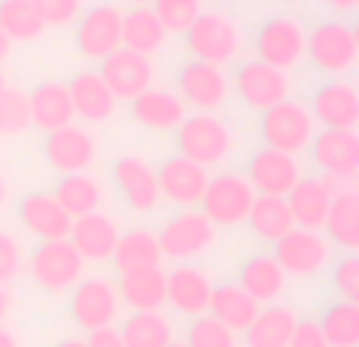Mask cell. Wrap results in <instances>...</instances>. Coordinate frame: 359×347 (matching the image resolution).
I'll list each match as a JSON object with an SVG mask.
<instances>
[{
  "mask_svg": "<svg viewBox=\"0 0 359 347\" xmlns=\"http://www.w3.org/2000/svg\"><path fill=\"white\" fill-rule=\"evenodd\" d=\"M174 133H177V155L189 158L205 171L227 164L230 155L236 152V145H240L233 126L221 114H186L183 124Z\"/></svg>",
  "mask_w": 359,
  "mask_h": 347,
  "instance_id": "cell-1",
  "label": "cell"
},
{
  "mask_svg": "<svg viewBox=\"0 0 359 347\" xmlns=\"http://www.w3.org/2000/svg\"><path fill=\"white\" fill-rule=\"evenodd\" d=\"M306 60L328 79H347L359 60V35L347 19H322L306 29Z\"/></svg>",
  "mask_w": 359,
  "mask_h": 347,
  "instance_id": "cell-2",
  "label": "cell"
},
{
  "mask_svg": "<svg viewBox=\"0 0 359 347\" xmlns=\"http://www.w3.org/2000/svg\"><path fill=\"white\" fill-rule=\"evenodd\" d=\"M183 41L192 60L215 67H230L243 54V29L224 10H202V16L183 32Z\"/></svg>",
  "mask_w": 359,
  "mask_h": 347,
  "instance_id": "cell-3",
  "label": "cell"
},
{
  "mask_svg": "<svg viewBox=\"0 0 359 347\" xmlns=\"http://www.w3.org/2000/svg\"><path fill=\"white\" fill-rule=\"evenodd\" d=\"M155 234L161 256L177 266L198 262L217 247V228L202 215V209H177L174 215L164 218Z\"/></svg>",
  "mask_w": 359,
  "mask_h": 347,
  "instance_id": "cell-4",
  "label": "cell"
},
{
  "mask_svg": "<svg viewBox=\"0 0 359 347\" xmlns=\"http://www.w3.org/2000/svg\"><path fill=\"white\" fill-rule=\"evenodd\" d=\"M318 126L309 114V105L297 98H287L280 105L268 107L265 114H259V136L268 149L287 152V155H303L309 152L312 139H316Z\"/></svg>",
  "mask_w": 359,
  "mask_h": 347,
  "instance_id": "cell-5",
  "label": "cell"
},
{
  "mask_svg": "<svg viewBox=\"0 0 359 347\" xmlns=\"http://www.w3.org/2000/svg\"><path fill=\"white\" fill-rule=\"evenodd\" d=\"M312 164H316L318 177L331 186V192H344L356 186L359 174V136L356 130H318L309 145Z\"/></svg>",
  "mask_w": 359,
  "mask_h": 347,
  "instance_id": "cell-6",
  "label": "cell"
},
{
  "mask_svg": "<svg viewBox=\"0 0 359 347\" xmlns=\"http://www.w3.org/2000/svg\"><path fill=\"white\" fill-rule=\"evenodd\" d=\"M252 202H255V190L249 186V180L240 171H221L215 177H208L198 209L217 230H233L246 224Z\"/></svg>",
  "mask_w": 359,
  "mask_h": 347,
  "instance_id": "cell-7",
  "label": "cell"
},
{
  "mask_svg": "<svg viewBox=\"0 0 359 347\" xmlns=\"http://www.w3.org/2000/svg\"><path fill=\"white\" fill-rule=\"evenodd\" d=\"M255 60L268 63L274 70H290L303 67L306 60V25L297 16H268L265 22L255 29L252 38Z\"/></svg>",
  "mask_w": 359,
  "mask_h": 347,
  "instance_id": "cell-8",
  "label": "cell"
},
{
  "mask_svg": "<svg viewBox=\"0 0 359 347\" xmlns=\"http://www.w3.org/2000/svg\"><path fill=\"white\" fill-rule=\"evenodd\" d=\"M274 259L284 268L287 278L293 281H312L322 272H328L334 262V247L328 243V237L322 230H303L293 228L290 234H284L274 243Z\"/></svg>",
  "mask_w": 359,
  "mask_h": 347,
  "instance_id": "cell-9",
  "label": "cell"
},
{
  "mask_svg": "<svg viewBox=\"0 0 359 347\" xmlns=\"http://www.w3.org/2000/svg\"><path fill=\"white\" fill-rule=\"evenodd\" d=\"M29 275L44 294H69L86 278V262L69 240H44L32 249Z\"/></svg>",
  "mask_w": 359,
  "mask_h": 347,
  "instance_id": "cell-10",
  "label": "cell"
},
{
  "mask_svg": "<svg viewBox=\"0 0 359 347\" xmlns=\"http://www.w3.org/2000/svg\"><path fill=\"white\" fill-rule=\"evenodd\" d=\"M73 25H76V32H73L76 51L86 60L101 63L114 51L123 48V6L95 4L88 10H82V16Z\"/></svg>",
  "mask_w": 359,
  "mask_h": 347,
  "instance_id": "cell-11",
  "label": "cell"
},
{
  "mask_svg": "<svg viewBox=\"0 0 359 347\" xmlns=\"http://www.w3.org/2000/svg\"><path fill=\"white\" fill-rule=\"evenodd\" d=\"M120 310H123V303H120L117 294V281L104 278V275L82 278L69 291V319L82 332L111 329L120 319Z\"/></svg>",
  "mask_w": 359,
  "mask_h": 347,
  "instance_id": "cell-12",
  "label": "cell"
},
{
  "mask_svg": "<svg viewBox=\"0 0 359 347\" xmlns=\"http://www.w3.org/2000/svg\"><path fill=\"white\" fill-rule=\"evenodd\" d=\"M177 95L196 114H217L230 101V76L224 67L202 60H186L177 70Z\"/></svg>",
  "mask_w": 359,
  "mask_h": 347,
  "instance_id": "cell-13",
  "label": "cell"
},
{
  "mask_svg": "<svg viewBox=\"0 0 359 347\" xmlns=\"http://www.w3.org/2000/svg\"><path fill=\"white\" fill-rule=\"evenodd\" d=\"M111 183L117 190V196L123 199V205L133 215H155L161 209V192H158V174L155 164L145 155H120L111 164Z\"/></svg>",
  "mask_w": 359,
  "mask_h": 347,
  "instance_id": "cell-14",
  "label": "cell"
},
{
  "mask_svg": "<svg viewBox=\"0 0 359 347\" xmlns=\"http://www.w3.org/2000/svg\"><path fill=\"white\" fill-rule=\"evenodd\" d=\"M230 89L236 92V98L255 114H265L268 107L280 105V101L293 98V79L284 70H274L262 60H246L236 67Z\"/></svg>",
  "mask_w": 359,
  "mask_h": 347,
  "instance_id": "cell-15",
  "label": "cell"
},
{
  "mask_svg": "<svg viewBox=\"0 0 359 347\" xmlns=\"http://www.w3.org/2000/svg\"><path fill=\"white\" fill-rule=\"evenodd\" d=\"M41 155L54 174L67 177V174H88V168L98 158V139L92 136L88 126L69 124L54 133H44L41 139Z\"/></svg>",
  "mask_w": 359,
  "mask_h": 347,
  "instance_id": "cell-16",
  "label": "cell"
},
{
  "mask_svg": "<svg viewBox=\"0 0 359 347\" xmlns=\"http://www.w3.org/2000/svg\"><path fill=\"white\" fill-rule=\"evenodd\" d=\"M243 177L249 180V186L255 190V196L287 199V192H290L293 186L299 183V177H303V168H299V158L262 145V149H255L252 155H249Z\"/></svg>",
  "mask_w": 359,
  "mask_h": 347,
  "instance_id": "cell-17",
  "label": "cell"
},
{
  "mask_svg": "<svg viewBox=\"0 0 359 347\" xmlns=\"http://www.w3.org/2000/svg\"><path fill=\"white\" fill-rule=\"evenodd\" d=\"M309 114L322 130H356L359 126V92L353 79H328L312 92Z\"/></svg>",
  "mask_w": 359,
  "mask_h": 347,
  "instance_id": "cell-18",
  "label": "cell"
},
{
  "mask_svg": "<svg viewBox=\"0 0 359 347\" xmlns=\"http://www.w3.org/2000/svg\"><path fill=\"white\" fill-rule=\"evenodd\" d=\"M211 291H215V278L205 266L198 262H183V266L168 272V303L177 316L196 319L208 313Z\"/></svg>",
  "mask_w": 359,
  "mask_h": 347,
  "instance_id": "cell-19",
  "label": "cell"
},
{
  "mask_svg": "<svg viewBox=\"0 0 359 347\" xmlns=\"http://www.w3.org/2000/svg\"><path fill=\"white\" fill-rule=\"evenodd\" d=\"M16 218L22 230L35 240H67L73 218L63 211V205L54 199L50 190H32L16 202Z\"/></svg>",
  "mask_w": 359,
  "mask_h": 347,
  "instance_id": "cell-20",
  "label": "cell"
},
{
  "mask_svg": "<svg viewBox=\"0 0 359 347\" xmlns=\"http://www.w3.org/2000/svg\"><path fill=\"white\" fill-rule=\"evenodd\" d=\"M155 174H158L161 202H170L177 209H198L205 186H208V171L198 168L196 162H189L183 155H170L158 164Z\"/></svg>",
  "mask_w": 359,
  "mask_h": 347,
  "instance_id": "cell-21",
  "label": "cell"
},
{
  "mask_svg": "<svg viewBox=\"0 0 359 347\" xmlns=\"http://www.w3.org/2000/svg\"><path fill=\"white\" fill-rule=\"evenodd\" d=\"M98 76L104 79V86L111 89V95L117 101H133L145 89H151V82H155V63H151V57L120 48L101 60Z\"/></svg>",
  "mask_w": 359,
  "mask_h": 347,
  "instance_id": "cell-22",
  "label": "cell"
},
{
  "mask_svg": "<svg viewBox=\"0 0 359 347\" xmlns=\"http://www.w3.org/2000/svg\"><path fill=\"white\" fill-rule=\"evenodd\" d=\"M69 243L76 247V253L82 256V262H111L114 247L120 240V224L107 211H88L82 218H73L69 228Z\"/></svg>",
  "mask_w": 359,
  "mask_h": 347,
  "instance_id": "cell-23",
  "label": "cell"
},
{
  "mask_svg": "<svg viewBox=\"0 0 359 347\" xmlns=\"http://www.w3.org/2000/svg\"><path fill=\"white\" fill-rule=\"evenodd\" d=\"M67 89H69V101H73V114L82 120V126L111 124L114 111H117V98L104 86L98 70H79V73H73Z\"/></svg>",
  "mask_w": 359,
  "mask_h": 347,
  "instance_id": "cell-24",
  "label": "cell"
},
{
  "mask_svg": "<svg viewBox=\"0 0 359 347\" xmlns=\"http://www.w3.org/2000/svg\"><path fill=\"white\" fill-rule=\"evenodd\" d=\"M189 114V107L180 101V95L174 89H145L142 95H136V98L130 101V117L136 126H142V130L149 133H174L180 124H183V117Z\"/></svg>",
  "mask_w": 359,
  "mask_h": 347,
  "instance_id": "cell-25",
  "label": "cell"
},
{
  "mask_svg": "<svg viewBox=\"0 0 359 347\" xmlns=\"http://www.w3.org/2000/svg\"><path fill=\"white\" fill-rule=\"evenodd\" d=\"M287 275L284 268L278 266L271 253H252L236 266V284L249 294L259 306H268V303H278L287 291Z\"/></svg>",
  "mask_w": 359,
  "mask_h": 347,
  "instance_id": "cell-26",
  "label": "cell"
},
{
  "mask_svg": "<svg viewBox=\"0 0 359 347\" xmlns=\"http://www.w3.org/2000/svg\"><path fill=\"white\" fill-rule=\"evenodd\" d=\"M117 294L130 313H158L168 303V272L142 268V272L117 275Z\"/></svg>",
  "mask_w": 359,
  "mask_h": 347,
  "instance_id": "cell-27",
  "label": "cell"
},
{
  "mask_svg": "<svg viewBox=\"0 0 359 347\" xmlns=\"http://www.w3.org/2000/svg\"><path fill=\"white\" fill-rule=\"evenodd\" d=\"M299 325V313L290 303L259 306V316L243 332V347H290V338Z\"/></svg>",
  "mask_w": 359,
  "mask_h": 347,
  "instance_id": "cell-28",
  "label": "cell"
},
{
  "mask_svg": "<svg viewBox=\"0 0 359 347\" xmlns=\"http://www.w3.org/2000/svg\"><path fill=\"white\" fill-rule=\"evenodd\" d=\"M29 111H32V126L41 133H54L60 126L76 124L67 82H38L29 92Z\"/></svg>",
  "mask_w": 359,
  "mask_h": 347,
  "instance_id": "cell-29",
  "label": "cell"
},
{
  "mask_svg": "<svg viewBox=\"0 0 359 347\" xmlns=\"http://www.w3.org/2000/svg\"><path fill=\"white\" fill-rule=\"evenodd\" d=\"M331 199H334V192L322 177H299V183L287 192L293 224L303 230H322L331 209Z\"/></svg>",
  "mask_w": 359,
  "mask_h": 347,
  "instance_id": "cell-30",
  "label": "cell"
},
{
  "mask_svg": "<svg viewBox=\"0 0 359 347\" xmlns=\"http://www.w3.org/2000/svg\"><path fill=\"white\" fill-rule=\"evenodd\" d=\"M164 256L158 247V234L151 228H130L120 230V240L114 247L111 266L117 275L142 272V268H161Z\"/></svg>",
  "mask_w": 359,
  "mask_h": 347,
  "instance_id": "cell-31",
  "label": "cell"
},
{
  "mask_svg": "<svg viewBox=\"0 0 359 347\" xmlns=\"http://www.w3.org/2000/svg\"><path fill=\"white\" fill-rule=\"evenodd\" d=\"M325 237L341 253H356L359 249V192L344 190L331 199L328 218H325Z\"/></svg>",
  "mask_w": 359,
  "mask_h": 347,
  "instance_id": "cell-32",
  "label": "cell"
},
{
  "mask_svg": "<svg viewBox=\"0 0 359 347\" xmlns=\"http://www.w3.org/2000/svg\"><path fill=\"white\" fill-rule=\"evenodd\" d=\"M208 316H215L217 322H224L230 332L243 335V332L252 325V319L259 316V303H255L240 284L227 281V284H215V291H211Z\"/></svg>",
  "mask_w": 359,
  "mask_h": 347,
  "instance_id": "cell-33",
  "label": "cell"
},
{
  "mask_svg": "<svg viewBox=\"0 0 359 347\" xmlns=\"http://www.w3.org/2000/svg\"><path fill=\"white\" fill-rule=\"evenodd\" d=\"M120 338L123 347H168L177 341V329L174 319L164 310L158 313H130L120 322Z\"/></svg>",
  "mask_w": 359,
  "mask_h": 347,
  "instance_id": "cell-34",
  "label": "cell"
},
{
  "mask_svg": "<svg viewBox=\"0 0 359 347\" xmlns=\"http://www.w3.org/2000/svg\"><path fill=\"white\" fill-rule=\"evenodd\" d=\"M246 228L252 230V237L259 243H278L284 234H290L297 224H293V215H290V205L287 199L280 196H255L252 209H249V218H246Z\"/></svg>",
  "mask_w": 359,
  "mask_h": 347,
  "instance_id": "cell-35",
  "label": "cell"
},
{
  "mask_svg": "<svg viewBox=\"0 0 359 347\" xmlns=\"http://www.w3.org/2000/svg\"><path fill=\"white\" fill-rule=\"evenodd\" d=\"M168 44V32L158 22L151 6H133L123 10V48L142 57H155Z\"/></svg>",
  "mask_w": 359,
  "mask_h": 347,
  "instance_id": "cell-36",
  "label": "cell"
},
{
  "mask_svg": "<svg viewBox=\"0 0 359 347\" xmlns=\"http://www.w3.org/2000/svg\"><path fill=\"white\" fill-rule=\"evenodd\" d=\"M54 199L63 205L69 218H82L88 211H98L101 202H104V186L101 180H95L92 174H67V177L57 180Z\"/></svg>",
  "mask_w": 359,
  "mask_h": 347,
  "instance_id": "cell-37",
  "label": "cell"
},
{
  "mask_svg": "<svg viewBox=\"0 0 359 347\" xmlns=\"http://www.w3.org/2000/svg\"><path fill=\"white\" fill-rule=\"evenodd\" d=\"M318 332L331 347H359V306L334 300L316 319Z\"/></svg>",
  "mask_w": 359,
  "mask_h": 347,
  "instance_id": "cell-38",
  "label": "cell"
},
{
  "mask_svg": "<svg viewBox=\"0 0 359 347\" xmlns=\"http://www.w3.org/2000/svg\"><path fill=\"white\" fill-rule=\"evenodd\" d=\"M0 32L10 38V44H32L48 29L32 0H0Z\"/></svg>",
  "mask_w": 359,
  "mask_h": 347,
  "instance_id": "cell-39",
  "label": "cell"
},
{
  "mask_svg": "<svg viewBox=\"0 0 359 347\" xmlns=\"http://www.w3.org/2000/svg\"><path fill=\"white\" fill-rule=\"evenodd\" d=\"M186 347H243L240 335L230 332L224 322H217L215 316H196L189 319L186 325V338H183Z\"/></svg>",
  "mask_w": 359,
  "mask_h": 347,
  "instance_id": "cell-40",
  "label": "cell"
},
{
  "mask_svg": "<svg viewBox=\"0 0 359 347\" xmlns=\"http://www.w3.org/2000/svg\"><path fill=\"white\" fill-rule=\"evenodd\" d=\"M32 126L29 92L6 86L0 95V136H22Z\"/></svg>",
  "mask_w": 359,
  "mask_h": 347,
  "instance_id": "cell-41",
  "label": "cell"
},
{
  "mask_svg": "<svg viewBox=\"0 0 359 347\" xmlns=\"http://www.w3.org/2000/svg\"><path fill=\"white\" fill-rule=\"evenodd\" d=\"M158 22L164 25L168 35H183L205 10V0H155L151 4Z\"/></svg>",
  "mask_w": 359,
  "mask_h": 347,
  "instance_id": "cell-42",
  "label": "cell"
},
{
  "mask_svg": "<svg viewBox=\"0 0 359 347\" xmlns=\"http://www.w3.org/2000/svg\"><path fill=\"white\" fill-rule=\"evenodd\" d=\"M331 287L344 303L359 306V256L344 253L341 259L331 262Z\"/></svg>",
  "mask_w": 359,
  "mask_h": 347,
  "instance_id": "cell-43",
  "label": "cell"
},
{
  "mask_svg": "<svg viewBox=\"0 0 359 347\" xmlns=\"http://www.w3.org/2000/svg\"><path fill=\"white\" fill-rule=\"evenodd\" d=\"M35 13L41 16L44 29H67L86 10V0H32Z\"/></svg>",
  "mask_w": 359,
  "mask_h": 347,
  "instance_id": "cell-44",
  "label": "cell"
},
{
  "mask_svg": "<svg viewBox=\"0 0 359 347\" xmlns=\"http://www.w3.org/2000/svg\"><path fill=\"white\" fill-rule=\"evenodd\" d=\"M25 266V253H22V243L16 240L13 234L0 230V287H6L10 281L19 278Z\"/></svg>",
  "mask_w": 359,
  "mask_h": 347,
  "instance_id": "cell-45",
  "label": "cell"
},
{
  "mask_svg": "<svg viewBox=\"0 0 359 347\" xmlns=\"http://www.w3.org/2000/svg\"><path fill=\"white\" fill-rule=\"evenodd\" d=\"M290 347H331V344L325 341V335L318 332L316 319H299L297 332H293V338H290Z\"/></svg>",
  "mask_w": 359,
  "mask_h": 347,
  "instance_id": "cell-46",
  "label": "cell"
},
{
  "mask_svg": "<svg viewBox=\"0 0 359 347\" xmlns=\"http://www.w3.org/2000/svg\"><path fill=\"white\" fill-rule=\"evenodd\" d=\"M86 347H123V338H120V332L114 325L111 329H95V332H88Z\"/></svg>",
  "mask_w": 359,
  "mask_h": 347,
  "instance_id": "cell-47",
  "label": "cell"
},
{
  "mask_svg": "<svg viewBox=\"0 0 359 347\" xmlns=\"http://www.w3.org/2000/svg\"><path fill=\"white\" fill-rule=\"evenodd\" d=\"M322 6H328V10L337 13V16H353L359 10V0H322Z\"/></svg>",
  "mask_w": 359,
  "mask_h": 347,
  "instance_id": "cell-48",
  "label": "cell"
},
{
  "mask_svg": "<svg viewBox=\"0 0 359 347\" xmlns=\"http://www.w3.org/2000/svg\"><path fill=\"white\" fill-rule=\"evenodd\" d=\"M10 313H13V294H10V287H0V325L6 322Z\"/></svg>",
  "mask_w": 359,
  "mask_h": 347,
  "instance_id": "cell-49",
  "label": "cell"
},
{
  "mask_svg": "<svg viewBox=\"0 0 359 347\" xmlns=\"http://www.w3.org/2000/svg\"><path fill=\"white\" fill-rule=\"evenodd\" d=\"M0 347H19V338L6 325H0Z\"/></svg>",
  "mask_w": 359,
  "mask_h": 347,
  "instance_id": "cell-50",
  "label": "cell"
},
{
  "mask_svg": "<svg viewBox=\"0 0 359 347\" xmlns=\"http://www.w3.org/2000/svg\"><path fill=\"white\" fill-rule=\"evenodd\" d=\"M10 54H13V44H10V38L0 32V63H6L10 60Z\"/></svg>",
  "mask_w": 359,
  "mask_h": 347,
  "instance_id": "cell-51",
  "label": "cell"
},
{
  "mask_svg": "<svg viewBox=\"0 0 359 347\" xmlns=\"http://www.w3.org/2000/svg\"><path fill=\"white\" fill-rule=\"evenodd\" d=\"M54 347H86V338L73 335V338H63V341H57Z\"/></svg>",
  "mask_w": 359,
  "mask_h": 347,
  "instance_id": "cell-52",
  "label": "cell"
},
{
  "mask_svg": "<svg viewBox=\"0 0 359 347\" xmlns=\"http://www.w3.org/2000/svg\"><path fill=\"white\" fill-rule=\"evenodd\" d=\"M6 202V180H4V174H0V205Z\"/></svg>",
  "mask_w": 359,
  "mask_h": 347,
  "instance_id": "cell-53",
  "label": "cell"
},
{
  "mask_svg": "<svg viewBox=\"0 0 359 347\" xmlns=\"http://www.w3.org/2000/svg\"><path fill=\"white\" fill-rule=\"evenodd\" d=\"M130 4H133V6H151L155 0H130Z\"/></svg>",
  "mask_w": 359,
  "mask_h": 347,
  "instance_id": "cell-54",
  "label": "cell"
},
{
  "mask_svg": "<svg viewBox=\"0 0 359 347\" xmlns=\"http://www.w3.org/2000/svg\"><path fill=\"white\" fill-rule=\"evenodd\" d=\"M4 89H6V76H4V70H0V95H4Z\"/></svg>",
  "mask_w": 359,
  "mask_h": 347,
  "instance_id": "cell-55",
  "label": "cell"
},
{
  "mask_svg": "<svg viewBox=\"0 0 359 347\" xmlns=\"http://www.w3.org/2000/svg\"><path fill=\"white\" fill-rule=\"evenodd\" d=\"M168 347H186L183 341H174V344H168Z\"/></svg>",
  "mask_w": 359,
  "mask_h": 347,
  "instance_id": "cell-56",
  "label": "cell"
},
{
  "mask_svg": "<svg viewBox=\"0 0 359 347\" xmlns=\"http://www.w3.org/2000/svg\"><path fill=\"white\" fill-rule=\"evenodd\" d=\"M274 4H290V0H274Z\"/></svg>",
  "mask_w": 359,
  "mask_h": 347,
  "instance_id": "cell-57",
  "label": "cell"
}]
</instances>
